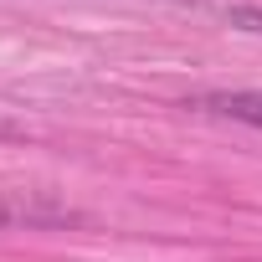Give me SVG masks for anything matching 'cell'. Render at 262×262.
Here are the masks:
<instances>
[{"instance_id": "obj_1", "label": "cell", "mask_w": 262, "mask_h": 262, "mask_svg": "<svg viewBox=\"0 0 262 262\" xmlns=\"http://www.w3.org/2000/svg\"><path fill=\"white\" fill-rule=\"evenodd\" d=\"M52 221H77V211L52 206V201H21L11 190H0V226H52Z\"/></svg>"}, {"instance_id": "obj_3", "label": "cell", "mask_w": 262, "mask_h": 262, "mask_svg": "<svg viewBox=\"0 0 262 262\" xmlns=\"http://www.w3.org/2000/svg\"><path fill=\"white\" fill-rule=\"evenodd\" d=\"M226 21H231L236 31H252V36H262V6H231V11H226Z\"/></svg>"}, {"instance_id": "obj_2", "label": "cell", "mask_w": 262, "mask_h": 262, "mask_svg": "<svg viewBox=\"0 0 262 262\" xmlns=\"http://www.w3.org/2000/svg\"><path fill=\"white\" fill-rule=\"evenodd\" d=\"M195 108H206V113H221V118H236V123H252V128H262V93H211V98H201Z\"/></svg>"}]
</instances>
